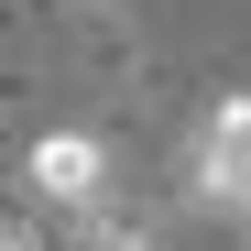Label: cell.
<instances>
[{"label":"cell","mask_w":251,"mask_h":251,"mask_svg":"<svg viewBox=\"0 0 251 251\" xmlns=\"http://www.w3.org/2000/svg\"><path fill=\"white\" fill-rule=\"evenodd\" d=\"M22 186H33V207H55V219H88L109 197V142L99 131H44L22 153Z\"/></svg>","instance_id":"7a4b0ae2"},{"label":"cell","mask_w":251,"mask_h":251,"mask_svg":"<svg viewBox=\"0 0 251 251\" xmlns=\"http://www.w3.org/2000/svg\"><path fill=\"white\" fill-rule=\"evenodd\" d=\"M76 11H120V0H76Z\"/></svg>","instance_id":"277c9868"},{"label":"cell","mask_w":251,"mask_h":251,"mask_svg":"<svg viewBox=\"0 0 251 251\" xmlns=\"http://www.w3.org/2000/svg\"><path fill=\"white\" fill-rule=\"evenodd\" d=\"M0 251H55V240L33 229V219H0Z\"/></svg>","instance_id":"3957f363"},{"label":"cell","mask_w":251,"mask_h":251,"mask_svg":"<svg viewBox=\"0 0 251 251\" xmlns=\"http://www.w3.org/2000/svg\"><path fill=\"white\" fill-rule=\"evenodd\" d=\"M186 197L251 219V88H229L219 109L197 120V142H186Z\"/></svg>","instance_id":"6da1fadb"}]
</instances>
